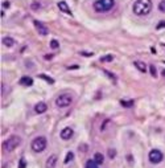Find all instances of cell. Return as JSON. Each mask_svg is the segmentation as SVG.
I'll list each match as a JSON object with an SVG mask.
<instances>
[{"label": "cell", "instance_id": "cell-1", "mask_svg": "<svg viewBox=\"0 0 165 168\" xmlns=\"http://www.w3.org/2000/svg\"><path fill=\"white\" fill-rule=\"evenodd\" d=\"M132 11L137 16H147L152 11V0H136L134 3Z\"/></svg>", "mask_w": 165, "mask_h": 168}, {"label": "cell", "instance_id": "cell-2", "mask_svg": "<svg viewBox=\"0 0 165 168\" xmlns=\"http://www.w3.org/2000/svg\"><path fill=\"white\" fill-rule=\"evenodd\" d=\"M114 5H115V0H96V1H94L93 7L96 12L103 13L111 11L114 8Z\"/></svg>", "mask_w": 165, "mask_h": 168}, {"label": "cell", "instance_id": "cell-3", "mask_svg": "<svg viewBox=\"0 0 165 168\" xmlns=\"http://www.w3.org/2000/svg\"><path fill=\"white\" fill-rule=\"evenodd\" d=\"M20 143H21V139H20L17 135H13V136L7 138V139L3 142L1 147L5 152H12L13 150H16L17 147L20 146Z\"/></svg>", "mask_w": 165, "mask_h": 168}, {"label": "cell", "instance_id": "cell-4", "mask_svg": "<svg viewBox=\"0 0 165 168\" xmlns=\"http://www.w3.org/2000/svg\"><path fill=\"white\" fill-rule=\"evenodd\" d=\"M46 146H48V140H46L45 136L34 138V139L32 140V143H31V147H32V150H33L34 152H42L46 148Z\"/></svg>", "mask_w": 165, "mask_h": 168}, {"label": "cell", "instance_id": "cell-5", "mask_svg": "<svg viewBox=\"0 0 165 168\" xmlns=\"http://www.w3.org/2000/svg\"><path fill=\"white\" fill-rule=\"evenodd\" d=\"M72 102H73V98H72V95H69V94H61V95H58L57 98H55V105L61 109L70 106Z\"/></svg>", "mask_w": 165, "mask_h": 168}, {"label": "cell", "instance_id": "cell-6", "mask_svg": "<svg viewBox=\"0 0 165 168\" xmlns=\"http://www.w3.org/2000/svg\"><path fill=\"white\" fill-rule=\"evenodd\" d=\"M148 158H149V161H151V163L158 164V163H161V161H163L164 155H163V152L158 151V150H152V151L149 152Z\"/></svg>", "mask_w": 165, "mask_h": 168}, {"label": "cell", "instance_id": "cell-7", "mask_svg": "<svg viewBox=\"0 0 165 168\" xmlns=\"http://www.w3.org/2000/svg\"><path fill=\"white\" fill-rule=\"evenodd\" d=\"M73 135H74V131H73L72 127H65L64 130H61L60 132V136L62 140H69L73 138Z\"/></svg>", "mask_w": 165, "mask_h": 168}, {"label": "cell", "instance_id": "cell-8", "mask_svg": "<svg viewBox=\"0 0 165 168\" xmlns=\"http://www.w3.org/2000/svg\"><path fill=\"white\" fill-rule=\"evenodd\" d=\"M33 25H34V28L37 29V32L41 34V36H46V34H48V28H46L45 24H42L41 21H38V20H34V21H33Z\"/></svg>", "mask_w": 165, "mask_h": 168}, {"label": "cell", "instance_id": "cell-9", "mask_svg": "<svg viewBox=\"0 0 165 168\" xmlns=\"http://www.w3.org/2000/svg\"><path fill=\"white\" fill-rule=\"evenodd\" d=\"M55 164H57V155H50L48 159H46V163H45V167L46 168H54Z\"/></svg>", "mask_w": 165, "mask_h": 168}, {"label": "cell", "instance_id": "cell-10", "mask_svg": "<svg viewBox=\"0 0 165 168\" xmlns=\"http://www.w3.org/2000/svg\"><path fill=\"white\" fill-rule=\"evenodd\" d=\"M46 110H48V105H46L45 102H38V103L34 106V113H37V114H42V113H45Z\"/></svg>", "mask_w": 165, "mask_h": 168}, {"label": "cell", "instance_id": "cell-11", "mask_svg": "<svg viewBox=\"0 0 165 168\" xmlns=\"http://www.w3.org/2000/svg\"><path fill=\"white\" fill-rule=\"evenodd\" d=\"M1 43H3V45L7 46V48H12V46L16 45V41H15L12 37H3Z\"/></svg>", "mask_w": 165, "mask_h": 168}, {"label": "cell", "instance_id": "cell-12", "mask_svg": "<svg viewBox=\"0 0 165 168\" xmlns=\"http://www.w3.org/2000/svg\"><path fill=\"white\" fill-rule=\"evenodd\" d=\"M58 8H60V11H62L65 13L72 15V11H70L69 5L66 4V1H58Z\"/></svg>", "mask_w": 165, "mask_h": 168}, {"label": "cell", "instance_id": "cell-13", "mask_svg": "<svg viewBox=\"0 0 165 168\" xmlns=\"http://www.w3.org/2000/svg\"><path fill=\"white\" fill-rule=\"evenodd\" d=\"M20 85H23V86H32L33 85V79L31 77H21L20 78Z\"/></svg>", "mask_w": 165, "mask_h": 168}, {"label": "cell", "instance_id": "cell-14", "mask_svg": "<svg viewBox=\"0 0 165 168\" xmlns=\"http://www.w3.org/2000/svg\"><path fill=\"white\" fill-rule=\"evenodd\" d=\"M94 160H95L96 164H103V161H104V156H103L101 152H95V155H94Z\"/></svg>", "mask_w": 165, "mask_h": 168}, {"label": "cell", "instance_id": "cell-15", "mask_svg": "<svg viewBox=\"0 0 165 168\" xmlns=\"http://www.w3.org/2000/svg\"><path fill=\"white\" fill-rule=\"evenodd\" d=\"M135 66L140 70L141 73H145L147 72V67H145V64L141 62V61H135Z\"/></svg>", "mask_w": 165, "mask_h": 168}, {"label": "cell", "instance_id": "cell-16", "mask_svg": "<svg viewBox=\"0 0 165 168\" xmlns=\"http://www.w3.org/2000/svg\"><path fill=\"white\" fill-rule=\"evenodd\" d=\"M73 159H74V154H73V152H67V155L65 156V160H64V163H65V164H69L70 161L73 160Z\"/></svg>", "mask_w": 165, "mask_h": 168}, {"label": "cell", "instance_id": "cell-17", "mask_svg": "<svg viewBox=\"0 0 165 168\" xmlns=\"http://www.w3.org/2000/svg\"><path fill=\"white\" fill-rule=\"evenodd\" d=\"M120 103H122V106H124V107H132L134 101H124V99H122V101H120Z\"/></svg>", "mask_w": 165, "mask_h": 168}, {"label": "cell", "instance_id": "cell-18", "mask_svg": "<svg viewBox=\"0 0 165 168\" xmlns=\"http://www.w3.org/2000/svg\"><path fill=\"white\" fill-rule=\"evenodd\" d=\"M98 164L95 163V160H87L86 163V168H95Z\"/></svg>", "mask_w": 165, "mask_h": 168}, {"label": "cell", "instance_id": "cell-19", "mask_svg": "<svg viewBox=\"0 0 165 168\" xmlns=\"http://www.w3.org/2000/svg\"><path fill=\"white\" fill-rule=\"evenodd\" d=\"M158 11L165 13V0H161V1L158 3Z\"/></svg>", "mask_w": 165, "mask_h": 168}, {"label": "cell", "instance_id": "cell-20", "mask_svg": "<svg viewBox=\"0 0 165 168\" xmlns=\"http://www.w3.org/2000/svg\"><path fill=\"white\" fill-rule=\"evenodd\" d=\"M40 78H42V79H45V81H48L49 84H54V79L50 78V77H48V76H45V74H40Z\"/></svg>", "mask_w": 165, "mask_h": 168}, {"label": "cell", "instance_id": "cell-21", "mask_svg": "<svg viewBox=\"0 0 165 168\" xmlns=\"http://www.w3.org/2000/svg\"><path fill=\"white\" fill-rule=\"evenodd\" d=\"M149 72H151V74H152V77H157V73H156V67H155V65H152L151 64V66H149Z\"/></svg>", "mask_w": 165, "mask_h": 168}, {"label": "cell", "instance_id": "cell-22", "mask_svg": "<svg viewBox=\"0 0 165 168\" xmlns=\"http://www.w3.org/2000/svg\"><path fill=\"white\" fill-rule=\"evenodd\" d=\"M58 46H60V43H58L57 40H52L50 41V48L52 49H57Z\"/></svg>", "mask_w": 165, "mask_h": 168}, {"label": "cell", "instance_id": "cell-23", "mask_svg": "<svg viewBox=\"0 0 165 168\" xmlns=\"http://www.w3.org/2000/svg\"><path fill=\"white\" fill-rule=\"evenodd\" d=\"M112 56H104V57L101 58V61L102 62H110V61H112Z\"/></svg>", "mask_w": 165, "mask_h": 168}, {"label": "cell", "instance_id": "cell-24", "mask_svg": "<svg viewBox=\"0 0 165 168\" xmlns=\"http://www.w3.org/2000/svg\"><path fill=\"white\" fill-rule=\"evenodd\" d=\"M19 168H26V161H25L24 158L20 159V161H19Z\"/></svg>", "mask_w": 165, "mask_h": 168}, {"label": "cell", "instance_id": "cell-25", "mask_svg": "<svg viewBox=\"0 0 165 168\" xmlns=\"http://www.w3.org/2000/svg\"><path fill=\"white\" fill-rule=\"evenodd\" d=\"M157 29H161V28H165V21H161V23H158L157 26H156Z\"/></svg>", "mask_w": 165, "mask_h": 168}, {"label": "cell", "instance_id": "cell-26", "mask_svg": "<svg viewBox=\"0 0 165 168\" xmlns=\"http://www.w3.org/2000/svg\"><path fill=\"white\" fill-rule=\"evenodd\" d=\"M114 156H115V150L111 148V150H110V158H111V159H114Z\"/></svg>", "mask_w": 165, "mask_h": 168}, {"label": "cell", "instance_id": "cell-27", "mask_svg": "<svg viewBox=\"0 0 165 168\" xmlns=\"http://www.w3.org/2000/svg\"><path fill=\"white\" fill-rule=\"evenodd\" d=\"M94 53H86V52H82V56H87V57H91Z\"/></svg>", "mask_w": 165, "mask_h": 168}, {"label": "cell", "instance_id": "cell-28", "mask_svg": "<svg viewBox=\"0 0 165 168\" xmlns=\"http://www.w3.org/2000/svg\"><path fill=\"white\" fill-rule=\"evenodd\" d=\"M38 8V4L36 3V4H32V10H37Z\"/></svg>", "mask_w": 165, "mask_h": 168}, {"label": "cell", "instance_id": "cell-29", "mask_svg": "<svg viewBox=\"0 0 165 168\" xmlns=\"http://www.w3.org/2000/svg\"><path fill=\"white\" fill-rule=\"evenodd\" d=\"M161 73H163V76L165 77V69H164V70H163V72H161Z\"/></svg>", "mask_w": 165, "mask_h": 168}, {"label": "cell", "instance_id": "cell-30", "mask_svg": "<svg viewBox=\"0 0 165 168\" xmlns=\"http://www.w3.org/2000/svg\"><path fill=\"white\" fill-rule=\"evenodd\" d=\"M95 168H99V167H98V166H96V167H95Z\"/></svg>", "mask_w": 165, "mask_h": 168}]
</instances>
